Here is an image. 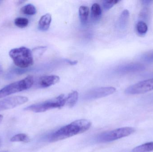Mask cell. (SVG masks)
Listing matches in <instances>:
<instances>
[{
  "instance_id": "17",
  "label": "cell",
  "mask_w": 153,
  "mask_h": 152,
  "mask_svg": "<svg viewBox=\"0 0 153 152\" xmlns=\"http://www.w3.org/2000/svg\"><path fill=\"white\" fill-rule=\"evenodd\" d=\"M21 11L23 14L27 15H35L37 12L36 7L31 4H29L23 6Z\"/></svg>"
},
{
  "instance_id": "24",
  "label": "cell",
  "mask_w": 153,
  "mask_h": 152,
  "mask_svg": "<svg viewBox=\"0 0 153 152\" xmlns=\"http://www.w3.org/2000/svg\"><path fill=\"white\" fill-rule=\"evenodd\" d=\"M65 61L67 62V63H69L70 65H76V64H77V61H71V60L67 59H65Z\"/></svg>"
},
{
  "instance_id": "4",
  "label": "cell",
  "mask_w": 153,
  "mask_h": 152,
  "mask_svg": "<svg viewBox=\"0 0 153 152\" xmlns=\"http://www.w3.org/2000/svg\"><path fill=\"white\" fill-rule=\"evenodd\" d=\"M34 83L32 76H28L23 79L12 83L0 90V99L30 88Z\"/></svg>"
},
{
  "instance_id": "9",
  "label": "cell",
  "mask_w": 153,
  "mask_h": 152,
  "mask_svg": "<svg viewBox=\"0 0 153 152\" xmlns=\"http://www.w3.org/2000/svg\"><path fill=\"white\" fill-rule=\"evenodd\" d=\"M59 81L60 77L55 75L42 76L38 80L37 86L39 88H46L55 84Z\"/></svg>"
},
{
  "instance_id": "2",
  "label": "cell",
  "mask_w": 153,
  "mask_h": 152,
  "mask_svg": "<svg viewBox=\"0 0 153 152\" xmlns=\"http://www.w3.org/2000/svg\"><path fill=\"white\" fill-rule=\"evenodd\" d=\"M9 55L19 68H28L34 63L32 51L27 47L22 46L12 49Z\"/></svg>"
},
{
  "instance_id": "21",
  "label": "cell",
  "mask_w": 153,
  "mask_h": 152,
  "mask_svg": "<svg viewBox=\"0 0 153 152\" xmlns=\"http://www.w3.org/2000/svg\"><path fill=\"white\" fill-rule=\"evenodd\" d=\"M141 59L148 64L153 63V50L144 54L141 56Z\"/></svg>"
},
{
  "instance_id": "18",
  "label": "cell",
  "mask_w": 153,
  "mask_h": 152,
  "mask_svg": "<svg viewBox=\"0 0 153 152\" xmlns=\"http://www.w3.org/2000/svg\"><path fill=\"white\" fill-rule=\"evenodd\" d=\"M11 142H22L28 143L30 142L29 137L26 134H19L15 135L11 138Z\"/></svg>"
},
{
  "instance_id": "25",
  "label": "cell",
  "mask_w": 153,
  "mask_h": 152,
  "mask_svg": "<svg viewBox=\"0 0 153 152\" xmlns=\"http://www.w3.org/2000/svg\"><path fill=\"white\" fill-rule=\"evenodd\" d=\"M147 98H148V100H149V101L153 102V95L149 96V97Z\"/></svg>"
},
{
  "instance_id": "30",
  "label": "cell",
  "mask_w": 153,
  "mask_h": 152,
  "mask_svg": "<svg viewBox=\"0 0 153 152\" xmlns=\"http://www.w3.org/2000/svg\"><path fill=\"white\" fill-rule=\"evenodd\" d=\"M8 152V151H3V152Z\"/></svg>"
},
{
  "instance_id": "29",
  "label": "cell",
  "mask_w": 153,
  "mask_h": 152,
  "mask_svg": "<svg viewBox=\"0 0 153 152\" xmlns=\"http://www.w3.org/2000/svg\"><path fill=\"white\" fill-rule=\"evenodd\" d=\"M1 139H0V145H1Z\"/></svg>"
},
{
  "instance_id": "14",
  "label": "cell",
  "mask_w": 153,
  "mask_h": 152,
  "mask_svg": "<svg viewBox=\"0 0 153 152\" xmlns=\"http://www.w3.org/2000/svg\"><path fill=\"white\" fill-rule=\"evenodd\" d=\"M78 96L77 91H73L69 94L66 97V105L70 108L73 107L78 101Z\"/></svg>"
},
{
  "instance_id": "5",
  "label": "cell",
  "mask_w": 153,
  "mask_h": 152,
  "mask_svg": "<svg viewBox=\"0 0 153 152\" xmlns=\"http://www.w3.org/2000/svg\"><path fill=\"white\" fill-rule=\"evenodd\" d=\"M135 130L132 127H123L109 132L103 133L97 137V141L100 142H108L128 136L134 133Z\"/></svg>"
},
{
  "instance_id": "19",
  "label": "cell",
  "mask_w": 153,
  "mask_h": 152,
  "mask_svg": "<svg viewBox=\"0 0 153 152\" xmlns=\"http://www.w3.org/2000/svg\"><path fill=\"white\" fill-rule=\"evenodd\" d=\"M137 31L139 35H144L147 33L148 26L145 22L143 21H139L136 25Z\"/></svg>"
},
{
  "instance_id": "13",
  "label": "cell",
  "mask_w": 153,
  "mask_h": 152,
  "mask_svg": "<svg viewBox=\"0 0 153 152\" xmlns=\"http://www.w3.org/2000/svg\"><path fill=\"white\" fill-rule=\"evenodd\" d=\"M102 10L100 4L94 3L92 5L91 9V18L93 21H97L101 18Z\"/></svg>"
},
{
  "instance_id": "8",
  "label": "cell",
  "mask_w": 153,
  "mask_h": 152,
  "mask_svg": "<svg viewBox=\"0 0 153 152\" xmlns=\"http://www.w3.org/2000/svg\"><path fill=\"white\" fill-rule=\"evenodd\" d=\"M28 101L27 97L15 96L5 98L0 101V112L13 109Z\"/></svg>"
},
{
  "instance_id": "16",
  "label": "cell",
  "mask_w": 153,
  "mask_h": 152,
  "mask_svg": "<svg viewBox=\"0 0 153 152\" xmlns=\"http://www.w3.org/2000/svg\"><path fill=\"white\" fill-rule=\"evenodd\" d=\"M153 151V142L146 143L133 149L132 152H150Z\"/></svg>"
},
{
  "instance_id": "3",
  "label": "cell",
  "mask_w": 153,
  "mask_h": 152,
  "mask_svg": "<svg viewBox=\"0 0 153 152\" xmlns=\"http://www.w3.org/2000/svg\"><path fill=\"white\" fill-rule=\"evenodd\" d=\"M65 105L66 97L62 94L56 98L28 106L24 110L34 112H42L51 109L61 108Z\"/></svg>"
},
{
  "instance_id": "10",
  "label": "cell",
  "mask_w": 153,
  "mask_h": 152,
  "mask_svg": "<svg viewBox=\"0 0 153 152\" xmlns=\"http://www.w3.org/2000/svg\"><path fill=\"white\" fill-rule=\"evenodd\" d=\"M145 68L144 65L140 63H129L120 67L118 69V71L123 73H132L143 71L145 69Z\"/></svg>"
},
{
  "instance_id": "12",
  "label": "cell",
  "mask_w": 153,
  "mask_h": 152,
  "mask_svg": "<svg viewBox=\"0 0 153 152\" xmlns=\"http://www.w3.org/2000/svg\"><path fill=\"white\" fill-rule=\"evenodd\" d=\"M129 12L128 10H125L120 14L119 19L118 25L120 29L124 30L126 28L129 18Z\"/></svg>"
},
{
  "instance_id": "6",
  "label": "cell",
  "mask_w": 153,
  "mask_h": 152,
  "mask_svg": "<svg viewBox=\"0 0 153 152\" xmlns=\"http://www.w3.org/2000/svg\"><path fill=\"white\" fill-rule=\"evenodd\" d=\"M153 90V78L143 80L128 87L125 91L129 95L145 93Z\"/></svg>"
},
{
  "instance_id": "20",
  "label": "cell",
  "mask_w": 153,
  "mask_h": 152,
  "mask_svg": "<svg viewBox=\"0 0 153 152\" xmlns=\"http://www.w3.org/2000/svg\"><path fill=\"white\" fill-rule=\"evenodd\" d=\"M14 24L20 28H23L28 26L29 20L26 18L19 17L15 19L14 20Z\"/></svg>"
},
{
  "instance_id": "23",
  "label": "cell",
  "mask_w": 153,
  "mask_h": 152,
  "mask_svg": "<svg viewBox=\"0 0 153 152\" xmlns=\"http://www.w3.org/2000/svg\"><path fill=\"white\" fill-rule=\"evenodd\" d=\"M142 4H143L145 6H148L150 5V4H152L153 2V1H151V0H143L141 1Z\"/></svg>"
},
{
  "instance_id": "26",
  "label": "cell",
  "mask_w": 153,
  "mask_h": 152,
  "mask_svg": "<svg viewBox=\"0 0 153 152\" xmlns=\"http://www.w3.org/2000/svg\"><path fill=\"white\" fill-rule=\"evenodd\" d=\"M3 118V116L2 115H0V123L1 122Z\"/></svg>"
},
{
  "instance_id": "7",
  "label": "cell",
  "mask_w": 153,
  "mask_h": 152,
  "mask_svg": "<svg viewBox=\"0 0 153 152\" xmlns=\"http://www.w3.org/2000/svg\"><path fill=\"white\" fill-rule=\"evenodd\" d=\"M116 91V88L112 87H98L87 92L84 98L86 100H95L110 95Z\"/></svg>"
},
{
  "instance_id": "22",
  "label": "cell",
  "mask_w": 153,
  "mask_h": 152,
  "mask_svg": "<svg viewBox=\"0 0 153 152\" xmlns=\"http://www.w3.org/2000/svg\"><path fill=\"white\" fill-rule=\"evenodd\" d=\"M118 0H111V1H104L103 2V6L104 9L108 10L111 9L115 4L119 2Z\"/></svg>"
},
{
  "instance_id": "1",
  "label": "cell",
  "mask_w": 153,
  "mask_h": 152,
  "mask_svg": "<svg viewBox=\"0 0 153 152\" xmlns=\"http://www.w3.org/2000/svg\"><path fill=\"white\" fill-rule=\"evenodd\" d=\"M91 126V122L86 120H76L53 133L49 140L50 142H56L84 133L90 128Z\"/></svg>"
},
{
  "instance_id": "28",
  "label": "cell",
  "mask_w": 153,
  "mask_h": 152,
  "mask_svg": "<svg viewBox=\"0 0 153 152\" xmlns=\"http://www.w3.org/2000/svg\"><path fill=\"white\" fill-rule=\"evenodd\" d=\"M149 76H153V73L150 74V75H149Z\"/></svg>"
},
{
  "instance_id": "15",
  "label": "cell",
  "mask_w": 153,
  "mask_h": 152,
  "mask_svg": "<svg viewBox=\"0 0 153 152\" xmlns=\"http://www.w3.org/2000/svg\"><path fill=\"white\" fill-rule=\"evenodd\" d=\"M89 14V9L86 6H81L79 9V15L80 21L82 24H86L88 20Z\"/></svg>"
},
{
  "instance_id": "11",
  "label": "cell",
  "mask_w": 153,
  "mask_h": 152,
  "mask_svg": "<svg viewBox=\"0 0 153 152\" xmlns=\"http://www.w3.org/2000/svg\"><path fill=\"white\" fill-rule=\"evenodd\" d=\"M52 21V16L50 13H46L41 17L38 24V28L42 31L48 30Z\"/></svg>"
},
{
  "instance_id": "27",
  "label": "cell",
  "mask_w": 153,
  "mask_h": 152,
  "mask_svg": "<svg viewBox=\"0 0 153 152\" xmlns=\"http://www.w3.org/2000/svg\"><path fill=\"white\" fill-rule=\"evenodd\" d=\"M2 71V69L1 67V65H0V73Z\"/></svg>"
}]
</instances>
